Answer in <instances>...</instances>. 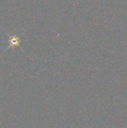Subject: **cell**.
I'll list each match as a JSON object with an SVG mask.
<instances>
[{
  "label": "cell",
  "mask_w": 127,
  "mask_h": 128,
  "mask_svg": "<svg viewBox=\"0 0 127 128\" xmlns=\"http://www.w3.org/2000/svg\"><path fill=\"white\" fill-rule=\"evenodd\" d=\"M19 43H20V39L16 37V36H13L12 38H10V39L9 40V44L10 46H19Z\"/></svg>",
  "instance_id": "cell-1"
}]
</instances>
